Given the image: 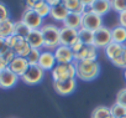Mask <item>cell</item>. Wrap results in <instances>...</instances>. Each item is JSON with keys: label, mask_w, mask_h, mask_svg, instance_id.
<instances>
[{"label": "cell", "mask_w": 126, "mask_h": 118, "mask_svg": "<svg viewBox=\"0 0 126 118\" xmlns=\"http://www.w3.org/2000/svg\"><path fill=\"white\" fill-rule=\"evenodd\" d=\"M45 72L38 65H35V66H30L27 69V71L20 77V80L25 83V85H29V86H35V85H38L43 77H45Z\"/></svg>", "instance_id": "52a82bcc"}, {"label": "cell", "mask_w": 126, "mask_h": 118, "mask_svg": "<svg viewBox=\"0 0 126 118\" xmlns=\"http://www.w3.org/2000/svg\"><path fill=\"white\" fill-rule=\"evenodd\" d=\"M19 76L15 75L11 70L6 69L4 71L0 72V88L1 90H9L13 88L14 86H16L17 81H19Z\"/></svg>", "instance_id": "4fadbf2b"}, {"label": "cell", "mask_w": 126, "mask_h": 118, "mask_svg": "<svg viewBox=\"0 0 126 118\" xmlns=\"http://www.w3.org/2000/svg\"><path fill=\"white\" fill-rule=\"evenodd\" d=\"M63 26L79 30L82 27V15L76 14V13H69V15L67 16L64 23H63Z\"/></svg>", "instance_id": "44dd1931"}, {"label": "cell", "mask_w": 126, "mask_h": 118, "mask_svg": "<svg viewBox=\"0 0 126 118\" xmlns=\"http://www.w3.org/2000/svg\"><path fill=\"white\" fill-rule=\"evenodd\" d=\"M111 35H112V42L125 45L126 42V29L125 27L116 25L115 27L111 29Z\"/></svg>", "instance_id": "cb8c5ba5"}, {"label": "cell", "mask_w": 126, "mask_h": 118, "mask_svg": "<svg viewBox=\"0 0 126 118\" xmlns=\"http://www.w3.org/2000/svg\"><path fill=\"white\" fill-rule=\"evenodd\" d=\"M40 56H41V51L38 48H31L30 53L27 55L26 60L29 62L30 66H35V65H38V60H40Z\"/></svg>", "instance_id": "f1b7e54d"}, {"label": "cell", "mask_w": 126, "mask_h": 118, "mask_svg": "<svg viewBox=\"0 0 126 118\" xmlns=\"http://www.w3.org/2000/svg\"><path fill=\"white\" fill-rule=\"evenodd\" d=\"M59 40H61V45L72 47L79 40L78 30L71 29V27H66V26L59 27Z\"/></svg>", "instance_id": "7c38bea8"}, {"label": "cell", "mask_w": 126, "mask_h": 118, "mask_svg": "<svg viewBox=\"0 0 126 118\" xmlns=\"http://www.w3.org/2000/svg\"><path fill=\"white\" fill-rule=\"evenodd\" d=\"M124 60H125V64H126V50H125V53H124Z\"/></svg>", "instance_id": "60d3db41"}, {"label": "cell", "mask_w": 126, "mask_h": 118, "mask_svg": "<svg viewBox=\"0 0 126 118\" xmlns=\"http://www.w3.org/2000/svg\"><path fill=\"white\" fill-rule=\"evenodd\" d=\"M62 4L64 5L69 13H76V14H83L87 8L80 3V0H62Z\"/></svg>", "instance_id": "ffe728a7"}, {"label": "cell", "mask_w": 126, "mask_h": 118, "mask_svg": "<svg viewBox=\"0 0 126 118\" xmlns=\"http://www.w3.org/2000/svg\"><path fill=\"white\" fill-rule=\"evenodd\" d=\"M119 25L126 29V10L119 14Z\"/></svg>", "instance_id": "d590c367"}, {"label": "cell", "mask_w": 126, "mask_h": 118, "mask_svg": "<svg viewBox=\"0 0 126 118\" xmlns=\"http://www.w3.org/2000/svg\"><path fill=\"white\" fill-rule=\"evenodd\" d=\"M29 67H30V65H29L27 60H26V57H20V56H16L9 64V70H11L19 77H21L27 71Z\"/></svg>", "instance_id": "9a60e30c"}, {"label": "cell", "mask_w": 126, "mask_h": 118, "mask_svg": "<svg viewBox=\"0 0 126 118\" xmlns=\"http://www.w3.org/2000/svg\"><path fill=\"white\" fill-rule=\"evenodd\" d=\"M89 9H90L92 11L96 13V14L100 15V16H104V15H106L110 10H112V9H111L110 0H95Z\"/></svg>", "instance_id": "d6986e66"}, {"label": "cell", "mask_w": 126, "mask_h": 118, "mask_svg": "<svg viewBox=\"0 0 126 118\" xmlns=\"http://www.w3.org/2000/svg\"><path fill=\"white\" fill-rule=\"evenodd\" d=\"M40 30L42 31L43 35V41H45L43 47L48 51H54L61 45L59 27L56 26L54 24H43Z\"/></svg>", "instance_id": "7a4b0ae2"}, {"label": "cell", "mask_w": 126, "mask_h": 118, "mask_svg": "<svg viewBox=\"0 0 126 118\" xmlns=\"http://www.w3.org/2000/svg\"><path fill=\"white\" fill-rule=\"evenodd\" d=\"M21 21H24L31 30L41 29L43 25V19L33 9H25L21 16Z\"/></svg>", "instance_id": "30bf717a"}, {"label": "cell", "mask_w": 126, "mask_h": 118, "mask_svg": "<svg viewBox=\"0 0 126 118\" xmlns=\"http://www.w3.org/2000/svg\"><path fill=\"white\" fill-rule=\"evenodd\" d=\"M77 70V78L84 82L95 80L100 73V65L96 60H83L74 61Z\"/></svg>", "instance_id": "6da1fadb"}, {"label": "cell", "mask_w": 126, "mask_h": 118, "mask_svg": "<svg viewBox=\"0 0 126 118\" xmlns=\"http://www.w3.org/2000/svg\"><path fill=\"white\" fill-rule=\"evenodd\" d=\"M116 103H119V104H121V106H124L126 108V87L117 91V93H116Z\"/></svg>", "instance_id": "1f68e13d"}, {"label": "cell", "mask_w": 126, "mask_h": 118, "mask_svg": "<svg viewBox=\"0 0 126 118\" xmlns=\"http://www.w3.org/2000/svg\"><path fill=\"white\" fill-rule=\"evenodd\" d=\"M111 9L115 13H122L126 10V0H110Z\"/></svg>", "instance_id": "f546056e"}, {"label": "cell", "mask_w": 126, "mask_h": 118, "mask_svg": "<svg viewBox=\"0 0 126 118\" xmlns=\"http://www.w3.org/2000/svg\"><path fill=\"white\" fill-rule=\"evenodd\" d=\"M29 45L31 46V48H41L43 47L45 45V41H43V35H42V31L40 29L37 30H31L29 36L26 37Z\"/></svg>", "instance_id": "2e32d148"}, {"label": "cell", "mask_w": 126, "mask_h": 118, "mask_svg": "<svg viewBox=\"0 0 126 118\" xmlns=\"http://www.w3.org/2000/svg\"><path fill=\"white\" fill-rule=\"evenodd\" d=\"M1 56L4 57V60H5L8 64H10V62L14 60V58L16 57V53L14 52V50H13V48H9V50H8L4 55H1Z\"/></svg>", "instance_id": "d6a6232c"}, {"label": "cell", "mask_w": 126, "mask_h": 118, "mask_svg": "<svg viewBox=\"0 0 126 118\" xmlns=\"http://www.w3.org/2000/svg\"><path fill=\"white\" fill-rule=\"evenodd\" d=\"M68 15H69V11H68V9L63 4H59V5H56V6H52L51 8L49 18H52L54 21L64 23V20L67 19Z\"/></svg>", "instance_id": "e0dca14e"}, {"label": "cell", "mask_w": 126, "mask_h": 118, "mask_svg": "<svg viewBox=\"0 0 126 118\" xmlns=\"http://www.w3.org/2000/svg\"><path fill=\"white\" fill-rule=\"evenodd\" d=\"M6 69H9V64L4 60L3 56H0V72L4 71V70H6Z\"/></svg>", "instance_id": "8d00e7d4"}, {"label": "cell", "mask_w": 126, "mask_h": 118, "mask_svg": "<svg viewBox=\"0 0 126 118\" xmlns=\"http://www.w3.org/2000/svg\"><path fill=\"white\" fill-rule=\"evenodd\" d=\"M54 57L57 64H72L74 62V53L72 47L64 46V45H59L54 51Z\"/></svg>", "instance_id": "8fae6325"}, {"label": "cell", "mask_w": 126, "mask_h": 118, "mask_svg": "<svg viewBox=\"0 0 126 118\" xmlns=\"http://www.w3.org/2000/svg\"><path fill=\"white\" fill-rule=\"evenodd\" d=\"M33 10L42 18V19H45L46 16H49V14H51V6L45 1H40V3H36L35 4V6H33Z\"/></svg>", "instance_id": "4316f807"}, {"label": "cell", "mask_w": 126, "mask_h": 118, "mask_svg": "<svg viewBox=\"0 0 126 118\" xmlns=\"http://www.w3.org/2000/svg\"><path fill=\"white\" fill-rule=\"evenodd\" d=\"M112 42V35H111V29L108 26H101L99 30L94 32V46L96 48H105L108 45Z\"/></svg>", "instance_id": "ba28073f"}, {"label": "cell", "mask_w": 126, "mask_h": 118, "mask_svg": "<svg viewBox=\"0 0 126 118\" xmlns=\"http://www.w3.org/2000/svg\"><path fill=\"white\" fill-rule=\"evenodd\" d=\"M16 40H17V36H16V35H11V36H9V37L5 39V42H6V45H8L10 48H13L14 45H15V42H16Z\"/></svg>", "instance_id": "836d02e7"}, {"label": "cell", "mask_w": 126, "mask_h": 118, "mask_svg": "<svg viewBox=\"0 0 126 118\" xmlns=\"http://www.w3.org/2000/svg\"><path fill=\"white\" fill-rule=\"evenodd\" d=\"M31 1L36 4V3H40V1H43V0H31Z\"/></svg>", "instance_id": "ab89813d"}, {"label": "cell", "mask_w": 126, "mask_h": 118, "mask_svg": "<svg viewBox=\"0 0 126 118\" xmlns=\"http://www.w3.org/2000/svg\"><path fill=\"white\" fill-rule=\"evenodd\" d=\"M53 81H62L68 78H77V70L74 62L72 64H57L51 71Z\"/></svg>", "instance_id": "5b68a950"}, {"label": "cell", "mask_w": 126, "mask_h": 118, "mask_svg": "<svg viewBox=\"0 0 126 118\" xmlns=\"http://www.w3.org/2000/svg\"><path fill=\"white\" fill-rule=\"evenodd\" d=\"M104 50H105L106 57L111 61L112 65H115L116 67L124 69V70L126 69V64H125V60H124V53H125V50H126L125 45L111 42Z\"/></svg>", "instance_id": "3957f363"}, {"label": "cell", "mask_w": 126, "mask_h": 118, "mask_svg": "<svg viewBox=\"0 0 126 118\" xmlns=\"http://www.w3.org/2000/svg\"><path fill=\"white\" fill-rule=\"evenodd\" d=\"M124 118H126V117H124Z\"/></svg>", "instance_id": "7bdbcfd3"}, {"label": "cell", "mask_w": 126, "mask_h": 118, "mask_svg": "<svg viewBox=\"0 0 126 118\" xmlns=\"http://www.w3.org/2000/svg\"><path fill=\"white\" fill-rule=\"evenodd\" d=\"M56 65H57V61H56L53 51H48V50L41 51V56H40V60H38V66L43 71H52Z\"/></svg>", "instance_id": "5bb4252c"}, {"label": "cell", "mask_w": 126, "mask_h": 118, "mask_svg": "<svg viewBox=\"0 0 126 118\" xmlns=\"http://www.w3.org/2000/svg\"><path fill=\"white\" fill-rule=\"evenodd\" d=\"M10 19V11L8 9V6L0 1V23H3L5 20H9Z\"/></svg>", "instance_id": "4dcf8cb0"}, {"label": "cell", "mask_w": 126, "mask_h": 118, "mask_svg": "<svg viewBox=\"0 0 126 118\" xmlns=\"http://www.w3.org/2000/svg\"><path fill=\"white\" fill-rule=\"evenodd\" d=\"M13 50H14V52L16 53V56L27 57V55H29L30 51H31V46L29 45V42H27L26 39L17 36V40H16V42H15Z\"/></svg>", "instance_id": "ac0fdd59"}, {"label": "cell", "mask_w": 126, "mask_h": 118, "mask_svg": "<svg viewBox=\"0 0 126 118\" xmlns=\"http://www.w3.org/2000/svg\"><path fill=\"white\" fill-rule=\"evenodd\" d=\"M14 30H15V23L11 19L0 23V37L1 39H6L14 35Z\"/></svg>", "instance_id": "7402d4cb"}, {"label": "cell", "mask_w": 126, "mask_h": 118, "mask_svg": "<svg viewBox=\"0 0 126 118\" xmlns=\"http://www.w3.org/2000/svg\"><path fill=\"white\" fill-rule=\"evenodd\" d=\"M53 88L59 96L72 94L77 88V78H68L62 81H53Z\"/></svg>", "instance_id": "9c48e42d"}, {"label": "cell", "mask_w": 126, "mask_h": 118, "mask_svg": "<svg viewBox=\"0 0 126 118\" xmlns=\"http://www.w3.org/2000/svg\"><path fill=\"white\" fill-rule=\"evenodd\" d=\"M10 47L6 45V42H5V39H1L0 37V56L1 55H4L8 50H9Z\"/></svg>", "instance_id": "e575fe53"}, {"label": "cell", "mask_w": 126, "mask_h": 118, "mask_svg": "<svg viewBox=\"0 0 126 118\" xmlns=\"http://www.w3.org/2000/svg\"><path fill=\"white\" fill-rule=\"evenodd\" d=\"M73 53H74V61H83V60H96L98 53L96 47L94 45L87 46L79 40L72 46Z\"/></svg>", "instance_id": "277c9868"}, {"label": "cell", "mask_w": 126, "mask_h": 118, "mask_svg": "<svg viewBox=\"0 0 126 118\" xmlns=\"http://www.w3.org/2000/svg\"><path fill=\"white\" fill-rule=\"evenodd\" d=\"M30 31H31V29H30L24 21L20 20V21H16V23H15L14 35H16V36H19V37H24V39H26V37L29 36Z\"/></svg>", "instance_id": "484cf974"}, {"label": "cell", "mask_w": 126, "mask_h": 118, "mask_svg": "<svg viewBox=\"0 0 126 118\" xmlns=\"http://www.w3.org/2000/svg\"><path fill=\"white\" fill-rule=\"evenodd\" d=\"M92 118H114V117L110 112V107L98 106L92 112Z\"/></svg>", "instance_id": "d4e9b609"}, {"label": "cell", "mask_w": 126, "mask_h": 118, "mask_svg": "<svg viewBox=\"0 0 126 118\" xmlns=\"http://www.w3.org/2000/svg\"><path fill=\"white\" fill-rule=\"evenodd\" d=\"M78 37H79V41L87 46L94 45V31H92V30L80 27L78 30Z\"/></svg>", "instance_id": "603a6c76"}, {"label": "cell", "mask_w": 126, "mask_h": 118, "mask_svg": "<svg viewBox=\"0 0 126 118\" xmlns=\"http://www.w3.org/2000/svg\"><path fill=\"white\" fill-rule=\"evenodd\" d=\"M101 26H104L103 16L98 15L96 13L92 11L90 9L85 10V11L82 14V27L88 29V30H92V31L95 32V31L99 30Z\"/></svg>", "instance_id": "8992f818"}, {"label": "cell", "mask_w": 126, "mask_h": 118, "mask_svg": "<svg viewBox=\"0 0 126 118\" xmlns=\"http://www.w3.org/2000/svg\"><path fill=\"white\" fill-rule=\"evenodd\" d=\"M45 1L52 8V6H56V5H59L62 4V0H45Z\"/></svg>", "instance_id": "74e56055"}, {"label": "cell", "mask_w": 126, "mask_h": 118, "mask_svg": "<svg viewBox=\"0 0 126 118\" xmlns=\"http://www.w3.org/2000/svg\"><path fill=\"white\" fill-rule=\"evenodd\" d=\"M94 1H95V0H80V3H82L85 8H90Z\"/></svg>", "instance_id": "f35d334b"}, {"label": "cell", "mask_w": 126, "mask_h": 118, "mask_svg": "<svg viewBox=\"0 0 126 118\" xmlns=\"http://www.w3.org/2000/svg\"><path fill=\"white\" fill-rule=\"evenodd\" d=\"M110 112L112 114L114 118H124L126 117V108L119 103H114L112 106H110Z\"/></svg>", "instance_id": "83f0119b"}, {"label": "cell", "mask_w": 126, "mask_h": 118, "mask_svg": "<svg viewBox=\"0 0 126 118\" xmlns=\"http://www.w3.org/2000/svg\"><path fill=\"white\" fill-rule=\"evenodd\" d=\"M124 77H125V81H126V69L124 70Z\"/></svg>", "instance_id": "b9f144b4"}]
</instances>
